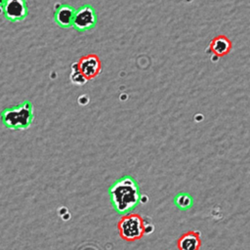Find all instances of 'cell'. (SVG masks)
Wrapping results in <instances>:
<instances>
[{"instance_id": "6da1fadb", "label": "cell", "mask_w": 250, "mask_h": 250, "mask_svg": "<svg viewBox=\"0 0 250 250\" xmlns=\"http://www.w3.org/2000/svg\"><path fill=\"white\" fill-rule=\"evenodd\" d=\"M111 204L118 214H127L141 201V192L136 180L129 176H123L114 182L109 188Z\"/></svg>"}, {"instance_id": "7a4b0ae2", "label": "cell", "mask_w": 250, "mask_h": 250, "mask_svg": "<svg viewBox=\"0 0 250 250\" xmlns=\"http://www.w3.org/2000/svg\"><path fill=\"white\" fill-rule=\"evenodd\" d=\"M0 117L5 127L12 130H25L31 125L34 118L33 105L26 100L15 106L4 108Z\"/></svg>"}, {"instance_id": "3957f363", "label": "cell", "mask_w": 250, "mask_h": 250, "mask_svg": "<svg viewBox=\"0 0 250 250\" xmlns=\"http://www.w3.org/2000/svg\"><path fill=\"white\" fill-rule=\"evenodd\" d=\"M145 222L138 213H129L121 217L117 228L119 235L126 241H136L141 239L145 232Z\"/></svg>"}, {"instance_id": "277c9868", "label": "cell", "mask_w": 250, "mask_h": 250, "mask_svg": "<svg viewBox=\"0 0 250 250\" xmlns=\"http://www.w3.org/2000/svg\"><path fill=\"white\" fill-rule=\"evenodd\" d=\"M97 23V15L91 5H83L75 12L73 27L78 31H86L93 28Z\"/></svg>"}, {"instance_id": "5b68a950", "label": "cell", "mask_w": 250, "mask_h": 250, "mask_svg": "<svg viewBox=\"0 0 250 250\" xmlns=\"http://www.w3.org/2000/svg\"><path fill=\"white\" fill-rule=\"evenodd\" d=\"M2 7L3 15L12 22L24 20L28 14L25 0H5Z\"/></svg>"}, {"instance_id": "8992f818", "label": "cell", "mask_w": 250, "mask_h": 250, "mask_svg": "<svg viewBox=\"0 0 250 250\" xmlns=\"http://www.w3.org/2000/svg\"><path fill=\"white\" fill-rule=\"evenodd\" d=\"M79 70L86 77L87 80L97 77L102 70V62L100 58L95 54H89L79 59L78 62Z\"/></svg>"}, {"instance_id": "52a82bcc", "label": "cell", "mask_w": 250, "mask_h": 250, "mask_svg": "<svg viewBox=\"0 0 250 250\" xmlns=\"http://www.w3.org/2000/svg\"><path fill=\"white\" fill-rule=\"evenodd\" d=\"M75 12L76 10L73 7L67 4H61L55 11L54 20L56 23L62 28L70 27L73 25Z\"/></svg>"}, {"instance_id": "ba28073f", "label": "cell", "mask_w": 250, "mask_h": 250, "mask_svg": "<svg viewBox=\"0 0 250 250\" xmlns=\"http://www.w3.org/2000/svg\"><path fill=\"white\" fill-rule=\"evenodd\" d=\"M201 246L200 234L198 231L189 230L185 232L177 242L179 250H199Z\"/></svg>"}, {"instance_id": "9c48e42d", "label": "cell", "mask_w": 250, "mask_h": 250, "mask_svg": "<svg viewBox=\"0 0 250 250\" xmlns=\"http://www.w3.org/2000/svg\"><path fill=\"white\" fill-rule=\"evenodd\" d=\"M209 47L211 52L214 55L218 57H223L229 53V51L231 50L232 44H231V41L227 36L217 35L210 41Z\"/></svg>"}, {"instance_id": "30bf717a", "label": "cell", "mask_w": 250, "mask_h": 250, "mask_svg": "<svg viewBox=\"0 0 250 250\" xmlns=\"http://www.w3.org/2000/svg\"><path fill=\"white\" fill-rule=\"evenodd\" d=\"M175 205L181 210H187L192 205V197L188 193H179L174 198Z\"/></svg>"}, {"instance_id": "8fae6325", "label": "cell", "mask_w": 250, "mask_h": 250, "mask_svg": "<svg viewBox=\"0 0 250 250\" xmlns=\"http://www.w3.org/2000/svg\"><path fill=\"white\" fill-rule=\"evenodd\" d=\"M70 80L72 83L77 85H83L86 83L87 79L79 70L77 62L71 64V73H70Z\"/></svg>"}, {"instance_id": "7c38bea8", "label": "cell", "mask_w": 250, "mask_h": 250, "mask_svg": "<svg viewBox=\"0 0 250 250\" xmlns=\"http://www.w3.org/2000/svg\"><path fill=\"white\" fill-rule=\"evenodd\" d=\"M4 1H5V0H0V6H2V5H3Z\"/></svg>"}]
</instances>
